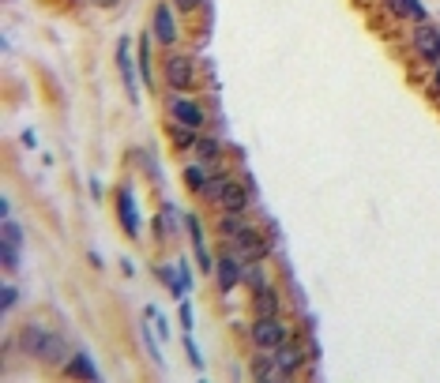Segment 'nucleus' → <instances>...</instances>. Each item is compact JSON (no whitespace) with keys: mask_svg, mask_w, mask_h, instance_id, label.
<instances>
[{"mask_svg":"<svg viewBox=\"0 0 440 383\" xmlns=\"http://www.w3.org/2000/svg\"><path fill=\"white\" fill-rule=\"evenodd\" d=\"M252 342H256V350L275 353V345H283V342H286L283 323H278L275 316H260V320L252 323Z\"/></svg>","mask_w":440,"mask_h":383,"instance_id":"nucleus-1","label":"nucleus"},{"mask_svg":"<svg viewBox=\"0 0 440 383\" xmlns=\"http://www.w3.org/2000/svg\"><path fill=\"white\" fill-rule=\"evenodd\" d=\"M166 83L173 90H189L192 87V60L184 53H170L166 57Z\"/></svg>","mask_w":440,"mask_h":383,"instance_id":"nucleus-2","label":"nucleus"},{"mask_svg":"<svg viewBox=\"0 0 440 383\" xmlns=\"http://www.w3.org/2000/svg\"><path fill=\"white\" fill-rule=\"evenodd\" d=\"M38 357H42L45 364H64V361L72 357V353H68V342H64L61 334H49V331H45V339H42V350H38Z\"/></svg>","mask_w":440,"mask_h":383,"instance_id":"nucleus-3","label":"nucleus"},{"mask_svg":"<svg viewBox=\"0 0 440 383\" xmlns=\"http://www.w3.org/2000/svg\"><path fill=\"white\" fill-rule=\"evenodd\" d=\"M414 49H418L425 60H440V31H437V26H418Z\"/></svg>","mask_w":440,"mask_h":383,"instance_id":"nucleus-4","label":"nucleus"},{"mask_svg":"<svg viewBox=\"0 0 440 383\" xmlns=\"http://www.w3.org/2000/svg\"><path fill=\"white\" fill-rule=\"evenodd\" d=\"M170 113H173L177 124H184V128H200V124H203V113H200V106H196V101L173 98V101H170Z\"/></svg>","mask_w":440,"mask_h":383,"instance_id":"nucleus-5","label":"nucleus"},{"mask_svg":"<svg viewBox=\"0 0 440 383\" xmlns=\"http://www.w3.org/2000/svg\"><path fill=\"white\" fill-rule=\"evenodd\" d=\"M155 34H158V42H162V45H173L177 42V26H173L170 4H158L155 8Z\"/></svg>","mask_w":440,"mask_h":383,"instance_id":"nucleus-6","label":"nucleus"},{"mask_svg":"<svg viewBox=\"0 0 440 383\" xmlns=\"http://www.w3.org/2000/svg\"><path fill=\"white\" fill-rule=\"evenodd\" d=\"M219 203H222V211H245L249 207V192L241 188V184L226 181L222 184V192H219Z\"/></svg>","mask_w":440,"mask_h":383,"instance_id":"nucleus-7","label":"nucleus"},{"mask_svg":"<svg viewBox=\"0 0 440 383\" xmlns=\"http://www.w3.org/2000/svg\"><path fill=\"white\" fill-rule=\"evenodd\" d=\"M275 361H278V372H283V376H290V372L301 364V345H294V342L275 345Z\"/></svg>","mask_w":440,"mask_h":383,"instance_id":"nucleus-8","label":"nucleus"},{"mask_svg":"<svg viewBox=\"0 0 440 383\" xmlns=\"http://www.w3.org/2000/svg\"><path fill=\"white\" fill-rule=\"evenodd\" d=\"M391 12L399 15V19H410V23H421L425 19V8L418 4V0H388Z\"/></svg>","mask_w":440,"mask_h":383,"instance_id":"nucleus-9","label":"nucleus"},{"mask_svg":"<svg viewBox=\"0 0 440 383\" xmlns=\"http://www.w3.org/2000/svg\"><path fill=\"white\" fill-rule=\"evenodd\" d=\"M120 218H125V233L128 237H139V222H136V207H132V192H120Z\"/></svg>","mask_w":440,"mask_h":383,"instance_id":"nucleus-10","label":"nucleus"},{"mask_svg":"<svg viewBox=\"0 0 440 383\" xmlns=\"http://www.w3.org/2000/svg\"><path fill=\"white\" fill-rule=\"evenodd\" d=\"M42 339H45V331L42 327H23V334H19V342H23V350L26 353H34V357H38V350H42Z\"/></svg>","mask_w":440,"mask_h":383,"instance_id":"nucleus-11","label":"nucleus"},{"mask_svg":"<svg viewBox=\"0 0 440 383\" xmlns=\"http://www.w3.org/2000/svg\"><path fill=\"white\" fill-rule=\"evenodd\" d=\"M219 226H222V233H226L230 241H237V237H245V233H249V226L237 218V211H226V218H222Z\"/></svg>","mask_w":440,"mask_h":383,"instance_id":"nucleus-12","label":"nucleus"},{"mask_svg":"<svg viewBox=\"0 0 440 383\" xmlns=\"http://www.w3.org/2000/svg\"><path fill=\"white\" fill-rule=\"evenodd\" d=\"M189 229H192V245H196V256H200V267H203V270H211L214 263H211L207 245H203V237H200V222H196V218H189Z\"/></svg>","mask_w":440,"mask_h":383,"instance_id":"nucleus-13","label":"nucleus"},{"mask_svg":"<svg viewBox=\"0 0 440 383\" xmlns=\"http://www.w3.org/2000/svg\"><path fill=\"white\" fill-rule=\"evenodd\" d=\"M120 68H125V83H128V98L136 101V76H132V64H128V42H120V53H117Z\"/></svg>","mask_w":440,"mask_h":383,"instance_id":"nucleus-14","label":"nucleus"},{"mask_svg":"<svg viewBox=\"0 0 440 383\" xmlns=\"http://www.w3.org/2000/svg\"><path fill=\"white\" fill-rule=\"evenodd\" d=\"M219 275H222V289H233V282L241 278V267L233 263V259H222V263H219Z\"/></svg>","mask_w":440,"mask_h":383,"instance_id":"nucleus-15","label":"nucleus"},{"mask_svg":"<svg viewBox=\"0 0 440 383\" xmlns=\"http://www.w3.org/2000/svg\"><path fill=\"white\" fill-rule=\"evenodd\" d=\"M72 372H76V376H87V380H98V372H95V364L87 361V353H76V357H72Z\"/></svg>","mask_w":440,"mask_h":383,"instance_id":"nucleus-16","label":"nucleus"},{"mask_svg":"<svg viewBox=\"0 0 440 383\" xmlns=\"http://www.w3.org/2000/svg\"><path fill=\"white\" fill-rule=\"evenodd\" d=\"M275 293H271V289H260V293H256V312L260 316H275Z\"/></svg>","mask_w":440,"mask_h":383,"instance_id":"nucleus-17","label":"nucleus"},{"mask_svg":"<svg viewBox=\"0 0 440 383\" xmlns=\"http://www.w3.org/2000/svg\"><path fill=\"white\" fill-rule=\"evenodd\" d=\"M139 68H143V79L151 83V42H147V34L139 38Z\"/></svg>","mask_w":440,"mask_h":383,"instance_id":"nucleus-18","label":"nucleus"},{"mask_svg":"<svg viewBox=\"0 0 440 383\" xmlns=\"http://www.w3.org/2000/svg\"><path fill=\"white\" fill-rule=\"evenodd\" d=\"M15 248H19V245H8V241L0 245V259H4V270H15V267H19V252H15Z\"/></svg>","mask_w":440,"mask_h":383,"instance_id":"nucleus-19","label":"nucleus"},{"mask_svg":"<svg viewBox=\"0 0 440 383\" xmlns=\"http://www.w3.org/2000/svg\"><path fill=\"white\" fill-rule=\"evenodd\" d=\"M271 372H275V361H271V357H260L256 364H252V376H256V380H267Z\"/></svg>","mask_w":440,"mask_h":383,"instance_id":"nucleus-20","label":"nucleus"},{"mask_svg":"<svg viewBox=\"0 0 440 383\" xmlns=\"http://www.w3.org/2000/svg\"><path fill=\"white\" fill-rule=\"evenodd\" d=\"M4 241H8V245H19V241H23V233H19L15 222H4Z\"/></svg>","mask_w":440,"mask_h":383,"instance_id":"nucleus-21","label":"nucleus"},{"mask_svg":"<svg viewBox=\"0 0 440 383\" xmlns=\"http://www.w3.org/2000/svg\"><path fill=\"white\" fill-rule=\"evenodd\" d=\"M196 147H200V154H203V158H219V143H214V139H200Z\"/></svg>","mask_w":440,"mask_h":383,"instance_id":"nucleus-22","label":"nucleus"},{"mask_svg":"<svg viewBox=\"0 0 440 383\" xmlns=\"http://www.w3.org/2000/svg\"><path fill=\"white\" fill-rule=\"evenodd\" d=\"M189 184H192L196 192H203V188H207V181H203V173H200V170H189Z\"/></svg>","mask_w":440,"mask_h":383,"instance_id":"nucleus-23","label":"nucleus"},{"mask_svg":"<svg viewBox=\"0 0 440 383\" xmlns=\"http://www.w3.org/2000/svg\"><path fill=\"white\" fill-rule=\"evenodd\" d=\"M173 136H177V147H189V143H192V136H189V132H184V124H181V128H177V132H173Z\"/></svg>","mask_w":440,"mask_h":383,"instance_id":"nucleus-24","label":"nucleus"},{"mask_svg":"<svg viewBox=\"0 0 440 383\" xmlns=\"http://www.w3.org/2000/svg\"><path fill=\"white\" fill-rule=\"evenodd\" d=\"M0 304H4V312L15 304V289H12V286H4V301H0Z\"/></svg>","mask_w":440,"mask_h":383,"instance_id":"nucleus-25","label":"nucleus"},{"mask_svg":"<svg viewBox=\"0 0 440 383\" xmlns=\"http://www.w3.org/2000/svg\"><path fill=\"white\" fill-rule=\"evenodd\" d=\"M173 4H177V8H181V12H192V8H196V4H200V0H173Z\"/></svg>","mask_w":440,"mask_h":383,"instance_id":"nucleus-26","label":"nucleus"},{"mask_svg":"<svg viewBox=\"0 0 440 383\" xmlns=\"http://www.w3.org/2000/svg\"><path fill=\"white\" fill-rule=\"evenodd\" d=\"M437 90H440V72H437Z\"/></svg>","mask_w":440,"mask_h":383,"instance_id":"nucleus-27","label":"nucleus"},{"mask_svg":"<svg viewBox=\"0 0 440 383\" xmlns=\"http://www.w3.org/2000/svg\"><path fill=\"white\" fill-rule=\"evenodd\" d=\"M98 4H113V0H98Z\"/></svg>","mask_w":440,"mask_h":383,"instance_id":"nucleus-28","label":"nucleus"}]
</instances>
